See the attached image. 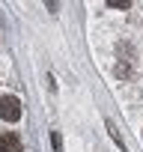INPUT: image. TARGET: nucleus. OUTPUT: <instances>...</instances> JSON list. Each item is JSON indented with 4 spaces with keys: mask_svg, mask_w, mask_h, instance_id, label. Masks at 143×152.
Masks as SVG:
<instances>
[{
    "mask_svg": "<svg viewBox=\"0 0 143 152\" xmlns=\"http://www.w3.org/2000/svg\"><path fill=\"white\" fill-rule=\"evenodd\" d=\"M0 152H24L21 137L15 131H3V134H0Z\"/></svg>",
    "mask_w": 143,
    "mask_h": 152,
    "instance_id": "2",
    "label": "nucleus"
},
{
    "mask_svg": "<svg viewBox=\"0 0 143 152\" xmlns=\"http://www.w3.org/2000/svg\"><path fill=\"white\" fill-rule=\"evenodd\" d=\"M0 116L6 122H18L21 119V102L15 96H0Z\"/></svg>",
    "mask_w": 143,
    "mask_h": 152,
    "instance_id": "1",
    "label": "nucleus"
},
{
    "mask_svg": "<svg viewBox=\"0 0 143 152\" xmlns=\"http://www.w3.org/2000/svg\"><path fill=\"white\" fill-rule=\"evenodd\" d=\"M107 6H113V9H128V0H110Z\"/></svg>",
    "mask_w": 143,
    "mask_h": 152,
    "instance_id": "3",
    "label": "nucleus"
},
{
    "mask_svg": "<svg viewBox=\"0 0 143 152\" xmlns=\"http://www.w3.org/2000/svg\"><path fill=\"white\" fill-rule=\"evenodd\" d=\"M51 143H54V149L60 152V134H57V131H51Z\"/></svg>",
    "mask_w": 143,
    "mask_h": 152,
    "instance_id": "4",
    "label": "nucleus"
}]
</instances>
